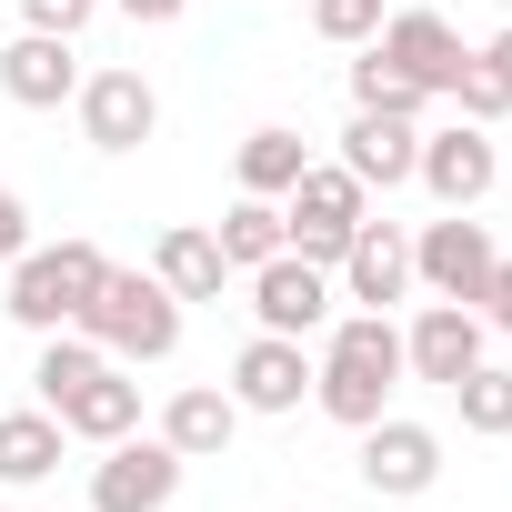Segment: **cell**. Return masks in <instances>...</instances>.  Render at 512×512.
<instances>
[{
	"instance_id": "cell-27",
	"label": "cell",
	"mask_w": 512,
	"mask_h": 512,
	"mask_svg": "<svg viewBox=\"0 0 512 512\" xmlns=\"http://www.w3.org/2000/svg\"><path fill=\"white\" fill-rule=\"evenodd\" d=\"M312 31L342 41V51H362V41L382 31V0H312Z\"/></svg>"
},
{
	"instance_id": "cell-22",
	"label": "cell",
	"mask_w": 512,
	"mask_h": 512,
	"mask_svg": "<svg viewBox=\"0 0 512 512\" xmlns=\"http://www.w3.org/2000/svg\"><path fill=\"white\" fill-rule=\"evenodd\" d=\"M302 171H312V141H302V131H282V121L241 141V191H251V201H282Z\"/></svg>"
},
{
	"instance_id": "cell-17",
	"label": "cell",
	"mask_w": 512,
	"mask_h": 512,
	"mask_svg": "<svg viewBox=\"0 0 512 512\" xmlns=\"http://www.w3.org/2000/svg\"><path fill=\"white\" fill-rule=\"evenodd\" d=\"M231 432H241V402H231L221 382H181V392L161 402V442H171L181 462H221Z\"/></svg>"
},
{
	"instance_id": "cell-1",
	"label": "cell",
	"mask_w": 512,
	"mask_h": 512,
	"mask_svg": "<svg viewBox=\"0 0 512 512\" xmlns=\"http://www.w3.org/2000/svg\"><path fill=\"white\" fill-rule=\"evenodd\" d=\"M392 392H402V332H392V312H342L332 342H322V362H312V402L342 432H362V422L392 412Z\"/></svg>"
},
{
	"instance_id": "cell-11",
	"label": "cell",
	"mask_w": 512,
	"mask_h": 512,
	"mask_svg": "<svg viewBox=\"0 0 512 512\" xmlns=\"http://www.w3.org/2000/svg\"><path fill=\"white\" fill-rule=\"evenodd\" d=\"M372 51L402 71V81H422L432 101H452V81H462V31L442 21V11H382V31H372Z\"/></svg>"
},
{
	"instance_id": "cell-9",
	"label": "cell",
	"mask_w": 512,
	"mask_h": 512,
	"mask_svg": "<svg viewBox=\"0 0 512 512\" xmlns=\"http://www.w3.org/2000/svg\"><path fill=\"white\" fill-rule=\"evenodd\" d=\"M482 272H492V231H482L472 211L422 221V241H412V282H422L432 302H482Z\"/></svg>"
},
{
	"instance_id": "cell-21",
	"label": "cell",
	"mask_w": 512,
	"mask_h": 512,
	"mask_svg": "<svg viewBox=\"0 0 512 512\" xmlns=\"http://www.w3.org/2000/svg\"><path fill=\"white\" fill-rule=\"evenodd\" d=\"M452 101H462V121H482V131H492V121L512 111V21H502V31H492V41H482V51L462 61Z\"/></svg>"
},
{
	"instance_id": "cell-26",
	"label": "cell",
	"mask_w": 512,
	"mask_h": 512,
	"mask_svg": "<svg viewBox=\"0 0 512 512\" xmlns=\"http://www.w3.org/2000/svg\"><path fill=\"white\" fill-rule=\"evenodd\" d=\"M422 101H432V91H422V81H402L382 51H362V61H352V111H392V121H422Z\"/></svg>"
},
{
	"instance_id": "cell-12",
	"label": "cell",
	"mask_w": 512,
	"mask_h": 512,
	"mask_svg": "<svg viewBox=\"0 0 512 512\" xmlns=\"http://www.w3.org/2000/svg\"><path fill=\"white\" fill-rule=\"evenodd\" d=\"M241 412H302V392H312V352L292 342V332H251L241 352H231V382H221Z\"/></svg>"
},
{
	"instance_id": "cell-13",
	"label": "cell",
	"mask_w": 512,
	"mask_h": 512,
	"mask_svg": "<svg viewBox=\"0 0 512 512\" xmlns=\"http://www.w3.org/2000/svg\"><path fill=\"white\" fill-rule=\"evenodd\" d=\"M332 292L362 302V312H392V302L412 292V241H402L392 221H362V231L342 241V262H332Z\"/></svg>"
},
{
	"instance_id": "cell-16",
	"label": "cell",
	"mask_w": 512,
	"mask_h": 512,
	"mask_svg": "<svg viewBox=\"0 0 512 512\" xmlns=\"http://www.w3.org/2000/svg\"><path fill=\"white\" fill-rule=\"evenodd\" d=\"M412 161H422V131H412V121H392V111H352V131H342V171H352L362 191H402Z\"/></svg>"
},
{
	"instance_id": "cell-28",
	"label": "cell",
	"mask_w": 512,
	"mask_h": 512,
	"mask_svg": "<svg viewBox=\"0 0 512 512\" xmlns=\"http://www.w3.org/2000/svg\"><path fill=\"white\" fill-rule=\"evenodd\" d=\"M91 11H101V0H21V31H61V41H81Z\"/></svg>"
},
{
	"instance_id": "cell-4",
	"label": "cell",
	"mask_w": 512,
	"mask_h": 512,
	"mask_svg": "<svg viewBox=\"0 0 512 512\" xmlns=\"http://www.w3.org/2000/svg\"><path fill=\"white\" fill-rule=\"evenodd\" d=\"M372 221V191L342 171V161H312L292 191H282V251H302V262H342V241Z\"/></svg>"
},
{
	"instance_id": "cell-5",
	"label": "cell",
	"mask_w": 512,
	"mask_h": 512,
	"mask_svg": "<svg viewBox=\"0 0 512 512\" xmlns=\"http://www.w3.org/2000/svg\"><path fill=\"white\" fill-rule=\"evenodd\" d=\"M181 452L161 442V432H121V442H101V462H91V512H171L181 502Z\"/></svg>"
},
{
	"instance_id": "cell-2",
	"label": "cell",
	"mask_w": 512,
	"mask_h": 512,
	"mask_svg": "<svg viewBox=\"0 0 512 512\" xmlns=\"http://www.w3.org/2000/svg\"><path fill=\"white\" fill-rule=\"evenodd\" d=\"M101 241H31L21 262H11V312L21 332H81V312H91V292H101Z\"/></svg>"
},
{
	"instance_id": "cell-30",
	"label": "cell",
	"mask_w": 512,
	"mask_h": 512,
	"mask_svg": "<svg viewBox=\"0 0 512 512\" xmlns=\"http://www.w3.org/2000/svg\"><path fill=\"white\" fill-rule=\"evenodd\" d=\"M482 322L512 332V262H502V251H492V272H482Z\"/></svg>"
},
{
	"instance_id": "cell-7",
	"label": "cell",
	"mask_w": 512,
	"mask_h": 512,
	"mask_svg": "<svg viewBox=\"0 0 512 512\" xmlns=\"http://www.w3.org/2000/svg\"><path fill=\"white\" fill-rule=\"evenodd\" d=\"M71 111H81V141L91 151H141L151 131H161V91L141 81V71H81V91H71Z\"/></svg>"
},
{
	"instance_id": "cell-14",
	"label": "cell",
	"mask_w": 512,
	"mask_h": 512,
	"mask_svg": "<svg viewBox=\"0 0 512 512\" xmlns=\"http://www.w3.org/2000/svg\"><path fill=\"white\" fill-rule=\"evenodd\" d=\"M472 362H482V312H472V302H422V322L402 332V372L452 392Z\"/></svg>"
},
{
	"instance_id": "cell-6",
	"label": "cell",
	"mask_w": 512,
	"mask_h": 512,
	"mask_svg": "<svg viewBox=\"0 0 512 512\" xmlns=\"http://www.w3.org/2000/svg\"><path fill=\"white\" fill-rule=\"evenodd\" d=\"M432 482H442V432L432 422H402V412L362 422V492L372 502H422Z\"/></svg>"
},
{
	"instance_id": "cell-19",
	"label": "cell",
	"mask_w": 512,
	"mask_h": 512,
	"mask_svg": "<svg viewBox=\"0 0 512 512\" xmlns=\"http://www.w3.org/2000/svg\"><path fill=\"white\" fill-rule=\"evenodd\" d=\"M61 432H81V442H121V432H141V382H121V362H101V372L61 402Z\"/></svg>"
},
{
	"instance_id": "cell-23",
	"label": "cell",
	"mask_w": 512,
	"mask_h": 512,
	"mask_svg": "<svg viewBox=\"0 0 512 512\" xmlns=\"http://www.w3.org/2000/svg\"><path fill=\"white\" fill-rule=\"evenodd\" d=\"M211 241H221V262H231V272H262L272 251H282V201H251V191H241V201L221 211Z\"/></svg>"
},
{
	"instance_id": "cell-24",
	"label": "cell",
	"mask_w": 512,
	"mask_h": 512,
	"mask_svg": "<svg viewBox=\"0 0 512 512\" xmlns=\"http://www.w3.org/2000/svg\"><path fill=\"white\" fill-rule=\"evenodd\" d=\"M101 362H111V352H101L91 332H41V362H31V382H41V412H61V402H71V392H81Z\"/></svg>"
},
{
	"instance_id": "cell-29",
	"label": "cell",
	"mask_w": 512,
	"mask_h": 512,
	"mask_svg": "<svg viewBox=\"0 0 512 512\" xmlns=\"http://www.w3.org/2000/svg\"><path fill=\"white\" fill-rule=\"evenodd\" d=\"M21 251H31V201H21L11 181H0V272H11Z\"/></svg>"
},
{
	"instance_id": "cell-18",
	"label": "cell",
	"mask_w": 512,
	"mask_h": 512,
	"mask_svg": "<svg viewBox=\"0 0 512 512\" xmlns=\"http://www.w3.org/2000/svg\"><path fill=\"white\" fill-rule=\"evenodd\" d=\"M151 272L171 282V302H221V282H231L221 241H211L201 221H181V231H161V241H151Z\"/></svg>"
},
{
	"instance_id": "cell-20",
	"label": "cell",
	"mask_w": 512,
	"mask_h": 512,
	"mask_svg": "<svg viewBox=\"0 0 512 512\" xmlns=\"http://www.w3.org/2000/svg\"><path fill=\"white\" fill-rule=\"evenodd\" d=\"M61 412H0V482H51L61 472Z\"/></svg>"
},
{
	"instance_id": "cell-31",
	"label": "cell",
	"mask_w": 512,
	"mask_h": 512,
	"mask_svg": "<svg viewBox=\"0 0 512 512\" xmlns=\"http://www.w3.org/2000/svg\"><path fill=\"white\" fill-rule=\"evenodd\" d=\"M111 11H121V21H141V31H161V21H181V11H191V0H111Z\"/></svg>"
},
{
	"instance_id": "cell-10",
	"label": "cell",
	"mask_w": 512,
	"mask_h": 512,
	"mask_svg": "<svg viewBox=\"0 0 512 512\" xmlns=\"http://www.w3.org/2000/svg\"><path fill=\"white\" fill-rule=\"evenodd\" d=\"M332 272L322 262H302V251H272L262 272H251V312H262V332H292V342H312V332H332Z\"/></svg>"
},
{
	"instance_id": "cell-15",
	"label": "cell",
	"mask_w": 512,
	"mask_h": 512,
	"mask_svg": "<svg viewBox=\"0 0 512 512\" xmlns=\"http://www.w3.org/2000/svg\"><path fill=\"white\" fill-rule=\"evenodd\" d=\"M0 91H11L21 111H61V101L81 91V51H71L61 31H21L11 51H0Z\"/></svg>"
},
{
	"instance_id": "cell-8",
	"label": "cell",
	"mask_w": 512,
	"mask_h": 512,
	"mask_svg": "<svg viewBox=\"0 0 512 512\" xmlns=\"http://www.w3.org/2000/svg\"><path fill=\"white\" fill-rule=\"evenodd\" d=\"M412 181H422L442 211H482V201H492V181H502V151H492V131H482V121H452V131H422Z\"/></svg>"
},
{
	"instance_id": "cell-25",
	"label": "cell",
	"mask_w": 512,
	"mask_h": 512,
	"mask_svg": "<svg viewBox=\"0 0 512 512\" xmlns=\"http://www.w3.org/2000/svg\"><path fill=\"white\" fill-rule=\"evenodd\" d=\"M452 412H462V432H482V442H502V432H512V372H492V362H472V372L452 382Z\"/></svg>"
},
{
	"instance_id": "cell-3",
	"label": "cell",
	"mask_w": 512,
	"mask_h": 512,
	"mask_svg": "<svg viewBox=\"0 0 512 512\" xmlns=\"http://www.w3.org/2000/svg\"><path fill=\"white\" fill-rule=\"evenodd\" d=\"M81 332H91L111 362H171V352H181V302H171L161 272H101Z\"/></svg>"
}]
</instances>
